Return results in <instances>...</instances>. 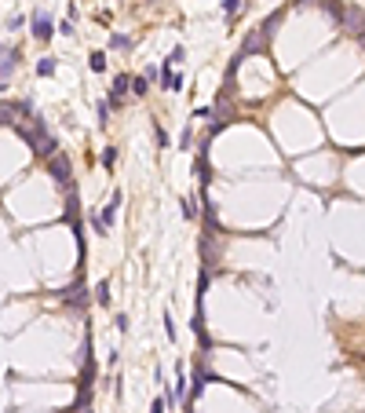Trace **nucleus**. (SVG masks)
Wrapping results in <instances>:
<instances>
[{"label": "nucleus", "mask_w": 365, "mask_h": 413, "mask_svg": "<svg viewBox=\"0 0 365 413\" xmlns=\"http://www.w3.org/2000/svg\"><path fill=\"white\" fill-rule=\"evenodd\" d=\"M48 176L55 180V186H59V190L66 194L70 186H73V176H70V157H66V154L51 157V161H48Z\"/></svg>", "instance_id": "1"}, {"label": "nucleus", "mask_w": 365, "mask_h": 413, "mask_svg": "<svg viewBox=\"0 0 365 413\" xmlns=\"http://www.w3.org/2000/svg\"><path fill=\"white\" fill-rule=\"evenodd\" d=\"M51 33H55L51 15L48 11H33V37H37V41H51Z\"/></svg>", "instance_id": "2"}, {"label": "nucleus", "mask_w": 365, "mask_h": 413, "mask_svg": "<svg viewBox=\"0 0 365 413\" xmlns=\"http://www.w3.org/2000/svg\"><path fill=\"white\" fill-rule=\"evenodd\" d=\"M267 37L263 33H259V30H252L248 37H245V44H241V55H245V59H248V55H259V51H267Z\"/></svg>", "instance_id": "3"}, {"label": "nucleus", "mask_w": 365, "mask_h": 413, "mask_svg": "<svg viewBox=\"0 0 365 413\" xmlns=\"http://www.w3.org/2000/svg\"><path fill=\"white\" fill-rule=\"evenodd\" d=\"M128 81H132L128 73H117V81H114V88H110V99L106 102H117V106H121V99L128 95Z\"/></svg>", "instance_id": "4"}, {"label": "nucleus", "mask_w": 365, "mask_h": 413, "mask_svg": "<svg viewBox=\"0 0 365 413\" xmlns=\"http://www.w3.org/2000/svg\"><path fill=\"white\" fill-rule=\"evenodd\" d=\"M117 205H121V190L114 194V198H110V205L102 209V216H95V220L102 223V227H110V223H114V216H117Z\"/></svg>", "instance_id": "5"}, {"label": "nucleus", "mask_w": 365, "mask_h": 413, "mask_svg": "<svg viewBox=\"0 0 365 413\" xmlns=\"http://www.w3.org/2000/svg\"><path fill=\"white\" fill-rule=\"evenodd\" d=\"M282 18H285V11H274V15H270V18H267L263 26H259V33H263L267 41H270V37H274V30H278V26H282Z\"/></svg>", "instance_id": "6"}, {"label": "nucleus", "mask_w": 365, "mask_h": 413, "mask_svg": "<svg viewBox=\"0 0 365 413\" xmlns=\"http://www.w3.org/2000/svg\"><path fill=\"white\" fill-rule=\"evenodd\" d=\"M161 81H164V88H168V92H179V88H183L179 73H172V70H161Z\"/></svg>", "instance_id": "7"}, {"label": "nucleus", "mask_w": 365, "mask_h": 413, "mask_svg": "<svg viewBox=\"0 0 365 413\" xmlns=\"http://www.w3.org/2000/svg\"><path fill=\"white\" fill-rule=\"evenodd\" d=\"M110 48H121V51H128V48H132V37H124V33H114V37H110Z\"/></svg>", "instance_id": "8"}, {"label": "nucleus", "mask_w": 365, "mask_h": 413, "mask_svg": "<svg viewBox=\"0 0 365 413\" xmlns=\"http://www.w3.org/2000/svg\"><path fill=\"white\" fill-rule=\"evenodd\" d=\"M95 300H99L102 307L110 304V281H99V289H95Z\"/></svg>", "instance_id": "9"}, {"label": "nucleus", "mask_w": 365, "mask_h": 413, "mask_svg": "<svg viewBox=\"0 0 365 413\" xmlns=\"http://www.w3.org/2000/svg\"><path fill=\"white\" fill-rule=\"evenodd\" d=\"M37 73H41V77H51L55 73V59H41L37 62Z\"/></svg>", "instance_id": "10"}, {"label": "nucleus", "mask_w": 365, "mask_h": 413, "mask_svg": "<svg viewBox=\"0 0 365 413\" xmlns=\"http://www.w3.org/2000/svg\"><path fill=\"white\" fill-rule=\"evenodd\" d=\"M128 84H132L128 92H135V95H146V88H150V81H146V77H135V81H128Z\"/></svg>", "instance_id": "11"}, {"label": "nucleus", "mask_w": 365, "mask_h": 413, "mask_svg": "<svg viewBox=\"0 0 365 413\" xmlns=\"http://www.w3.org/2000/svg\"><path fill=\"white\" fill-rule=\"evenodd\" d=\"M245 7V0H223V15H238Z\"/></svg>", "instance_id": "12"}, {"label": "nucleus", "mask_w": 365, "mask_h": 413, "mask_svg": "<svg viewBox=\"0 0 365 413\" xmlns=\"http://www.w3.org/2000/svg\"><path fill=\"white\" fill-rule=\"evenodd\" d=\"M114 161H117V146H106V150H102V165L114 168Z\"/></svg>", "instance_id": "13"}, {"label": "nucleus", "mask_w": 365, "mask_h": 413, "mask_svg": "<svg viewBox=\"0 0 365 413\" xmlns=\"http://www.w3.org/2000/svg\"><path fill=\"white\" fill-rule=\"evenodd\" d=\"M91 70H95V73H102V70H106V55H102V51H95V55H91Z\"/></svg>", "instance_id": "14"}, {"label": "nucleus", "mask_w": 365, "mask_h": 413, "mask_svg": "<svg viewBox=\"0 0 365 413\" xmlns=\"http://www.w3.org/2000/svg\"><path fill=\"white\" fill-rule=\"evenodd\" d=\"M164 333H168V340H175V318L172 315H164Z\"/></svg>", "instance_id": "15"}, {"label": "nucleus", "mask_w": 365, "mask_h": 413, "mask_svg": "<svg viewBox=\"0 0 365 413\" xmlns=\"http://www.w3.org/2000/svg\"><path fill=\"white\" fill-rule=\"evenodd\" d=\"M95 114H99L102 125H106V121H110V102H99V106H95Z\"/></svg>", "instance_id": "16"}, {"label": "nucleus", "mask_w": 365, "mask_h": 413, "mask_svg": "<svg viewBox=\"0 0 365 413\" xmlns=\"http://www.w3.org/2000/svg\"><path fill=\"white\" fill-rule=\"evenodd\" d=\"M194 117H201V121H208V117H216V114H212V106H198V110H194Z\"/></svg>", "instance_id": "17"}, {"label": "nucleus", "mask_w": 365, "mask_h": 413, "mask_svg": "<svg viewBox=\"0 0 365 413\" xmlns=\"http://www.w3.org/2000/svg\"><path fill=\"white\" fill-rule=\"evenodd\" d=\"M150 413H164V395H161V399H157V402H154V406H150Z\"/></svg>", "instance_id": "18"}]
</instances>
